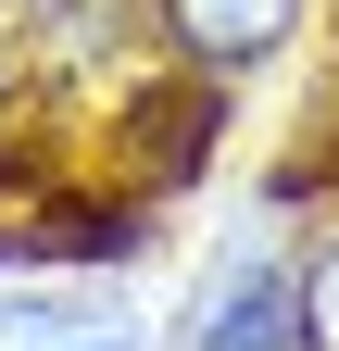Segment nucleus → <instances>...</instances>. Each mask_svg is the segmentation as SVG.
Here are the masks:
<instances>
[{
    "label": "nucleus",
    "mask_w": 339,
    "mask_h": 351,
    "mask_svg": "<svg viewBox=\"0 0 339 351\" xmlns=\"http://www.w3.org/2000/svg\"><path fill=\"white\" fill-rule=\"evenodd\" d=\"M289 25H302V0H163V38H176V63H201V75L264 63Z\"/></svg>",
    "instance_id": "obj_3"
},
{
    "label": "nucleus",
    "mask_w": 339,
    "mask_h": 351,
    "mask_svg": "<svg viewBox=\"0 0 339 351\" xmlns=\"http://www.w3.org/2000/svg\"><path fill=\"white\" fill-rule=\"evenodd\" d=\"M176 339H189V351H302V276L277 263L264 226H239L214 263H201V289H189Z\"/></svg>",
    "instance_id": "obj_1"
},
{
    "label": "nucleus",
    "mask_w": 339,
    "mask_h": 351,
    "mask_svg": "<svg viewBox=\"0 0 339 351\" xmlns=\"http://www.w3.org/2000/svg\"><path fill=\"white\" fill-rule=\"evenodd\" d=\"M302 351H339V239L302 263Z\"/></svg>",
    "instance_id": "obj_4"
},
{
    "label": "nucleus",
    "mask_w": 339,
    "mask_h": 351,
    "mask_svg": "<svg viewBox=\"0 0 339 351\" xmlns=\"http://www.w3.org/2000/svg\"><path fill=\"white\" fill-rule=\"evenodd\" d=\"M0 351H139V314L101 276H13L0 289Z\"/></svg>",
    "instance_id": "obj_2"
}]
</instances>
